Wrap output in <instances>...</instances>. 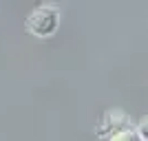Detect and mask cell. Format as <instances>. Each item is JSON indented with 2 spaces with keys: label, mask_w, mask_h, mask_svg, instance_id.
Masks as SVG:
<instances>
[{
  "label": "cell",
  "mask_w": 148,
  "mask_h": 141,
  "mask_svg": "<svg viewBox=\"0 0 148 141\" xmlns=\"http://www.w3.org/2000/svg\"><path fill=\"white\" fill-rule=\"evenodd\" d=\"M60 27V11H58L56 7H38L33 11L29 13V18H27V31H29L31 35L40 37H51L53 33L58 31Z\"/></svg>",
  "instance_id": "6da1fadb"
},
{
  "label": "cell",
  "mask_w": 148,
  "mask_h": 141,
  "mask_svg": "<svg viewBox=\"0 0 148 141\" xmlns=\"http://www.w3.org/2000/svg\"><path fill=\"white\" fill-rule=\"evenodd\" d=\"M111 141H142L137 130H130V128H124V130H117L115 135L111 137Z\"/></svg>",
  "instance_id": "7a4b0ae2"
},
{
  "label": "cell",
  "mask_w": 148,
  "mask_h": 141,
  "mask_svg": "<svg viewBox=\"0 0 148 141\" xmlns=\"http://www.w3.org/2000/svg\"><path fill=\"white\" fill-rule=\"evenodd\" d=\"M137 135H139V139H142V141H148V117L144 119L142 123H139V128H137Z\"/></svg>",
  "instance_id": "3957f363"
}]
</instances>
